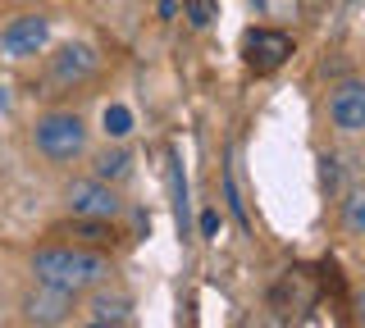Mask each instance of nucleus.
<instances>
[{
  "instance_id": "3",
  "label": "nucleus",
  "mask_w": 365,
  "mask_h": 328,
  "mask_svg": "<svg viewBox=\"0 0 365 328\" xmlns=\"http://www.w3.org/2000/svg\"><path fill=\"white\" fill-rule=\"evenodd\" d=\"M64 201H68V210H73V219H106V223H114L123 214L119 191H114L110 183H101V178H73V183L64 187Z\"/></svg>"
},
{
  "instance_id": "15",
  "label": "nucleus",
  "mask_w": 365,
  "mask_h": 328,
  "mask_svg": "<svg viewBox=\"0 0 365 328\" xmlns=\"http://www.w3.org/2000/svg\"><path fill=\"white\" fill-rule=\"evenodd\" d=\"M182 14H187V23H192V28H210V18H215V0H187V5H182Z\"/></svg>"
},
{
  "instance_id": "1",
  "label": "nucleus",
  "mask_w": 365,
  "mask_h": 328,
  "mask_svg": "<svg viewBox=\"0 0 365 328\" xmlns=\"http://www.w3.org/2000/svg\"><path fill=\"white\" fill-rule=\"evenodd\" d=\"M110 274H114L110 255H101L96 246H41V251H32V278L64 287L73 297L101 287Z\"/></svg>"
},
{
  "instance_id": "13",
  "label": "nucleus",
  "mask_w": 365,
  "mask_h": 328,
  "mask_svg": "<svg viewBox=\"0 0 365 328\" xmlns=\"http://www.w3.org/2000/svg\"><path fill=\"white\" fill-rule=\"evenodd\" d=\"M342 223H347L351 237H365V191H351L342 201Z\"/></svg>"
},
{
  "instance_id": "11",
  "label": "nucleus",
  "mask_w": 365,
  "mask_h": 328,
  "mask_svg": "<svg viewBox=\"0 0 365 328\" xmlns=\"http://www.w3.org/2000/svg\"><path fill=\"white\" fill-rule=\"evenodd\" d=\"M55 233L78 237L83 246H106V242H114V228H110L106 219H73V223H60Z\"/></svg>"
},
{
  "instance_id": "10",
  "label": "nucleus",
  "mask_w": 365,
  "mask_h": 328,
  "mask_svg": "<svg viewBox=\"0 0 365 328\" xmlns=\"http://www.w3.org/2000/svg\"><path fill=\"white\" fill-rule=\"evenodd\" d=\"M133 174V155L123 151V146H106V151L96 155V164H91V178H101V183H123V178Z\"/></svg>"
},
{
  "instance_id": "4",
  "label": "nucleus",
  "mask_w": 365,
  "mask_h": 328,
  "mask_svg": "<svg viewBox=\"0 0 365 328\" xmlns=\"http://www.w3.org/2000/svg\"><path fill=\"white\" fill-rule=\"evenodd\" d=\"M73 305H78V297L73 292H64V287H51V282H37V287L23 297V319L28 324H37V328H60L68 314H73Z\"/></svg>"
},
{
  "instance_id": "9",
  "label": "nucleus",
  "mask_w": 365,
  "mask_h": 328,
  "mask_svg": "<svg viewBox=\"0 0 365 328\" xmlns=\"http://www.w3.org/2000/svg\"><path fill=\"white\" fill-rule=\"evenodd\" d=\"M91 314H96V324L119 328L133 314V297L123 287H106V282H101V287H91Z\"/></svg>"
},
{
  "instance_id": "5",
  "label": "nucleus",
  "mask_w": 365,
  "mask_h": 328,
  "mask_svg": "<svg viewBox=\"0 0 365 328\" xmlns=\"http://www.w3.org/2000/svg\"><path fill=\"white\" fill-rule=\"evenodd\" d=\"M46 41H51V18L46 14H19L14 23L0 28V51L9 60H32V55L46 51Z\"/></svg>"
},
{
  "instance_id": "18",
  "label": "nucleus",
  "mask_w": 365,
  "mask_h": 328,
  "mask_svg": "<svg viewBox=\"0 0 365 328\" xmlns=\"http://www.w3.org/2000/svg\"><path fill=\"white\" fill-rule=\"evenodd\" d=\"M356 319H361V328H365V292L356 297Z\"/></svg>"
},
{
  "instance_id": "19",
  "label": "nucleus",
  "mask_w": 365,
  "mask_h": 328,
  "mask_svg": "<svg viewBox=\"0 0 365 328\" xmlns=\"http://www.w3.org/2000/svg\"><path fill=\"white\" fill-rule=\"evenodd\" d=\"M9 105V92H5V87H0V110H5Z\"/></svg>"
},
{
  "instance_id": "6",
  "label": "nucleus",
  "mask_w": 365,
  "mask_h": 328,
  "mask_svg": "<svg viewBox=\"0 0 365 328\" xmlns=\"http://www.w3.org/2000/svg\"><path fill=\"white\" fill-rule=\"evenodd\" d=\"M329 123L347 137L365 132V78H342L329 92Z\"/></svg>"
},
{
  "instance_id": "20",
  "label": "nucleus",
  "mask_w": 365,
  "mask_h": 328,
  "mask_svg": "<svg viewBox=\"0 0 365 328\" xmlns=\"http://www.w3.org/2000/svg\"><path fill=\"white\" fill-rule=\"evenodd\" d=\"M87 328H114V324H87Z\"/></svg>"
},
{
  "instance_id": "8",
  "label": "nucleus",
  "mask_w": 365,
  "mask_h": 328,
  "mask_svg": "<svg viewBox=\"0 0 365 328\" xmlns=\"http://www.w3.org/2000/svg\"><path fill=\"white\" fill-rule=\"evenodd\" d=\"M247 60H251V69H260V73H274L283 60L292 55V37L288 32H274V28H251L247 32Z\"/></svg>"
},
{
  "instance_id": "17",
  "label": "nucleus",
  "mask_w": 365,
  "mask_h": 328,
  "mask_svg": "<svg viewBox=\"0 0 365 328\" xmlns=\"http://www.w3.org/2000/svg\"><path fill=\"white\" fill-rule=\"evenodd\" d=\"M178 14V0H160V18H174Z\"/></svg>"
},
{
  "instance_id": "2",
  "label": "nucleus",
  "mask_w": 365,
  "mask_h": 328,
  "mask_svg": "<svg viewBox=\"0 0 365 328\" xmlns=\"http://www.w3.org/2000/svg\"><path fill=\"white\" fill-rule=\"evenodd\" d=\"M32 146L37 155H46L51 164H73L78 155L87 151V123L73 115V110H51V115L37 119L32 128Z\"/></svg>"
},
{
  "instance_id": "14",
  "label": "nucleus",
  "mask_w": 365,
  "mask_h": 328,
  "mask_svg": "<svg viewBox=\"0 0 365 328\" xmlns=\"http://www.w3.org/2000/svg\"><path fill=\"white\" fill-rule=\"evenodd\" d=\"M101 123H106V132L114 142L119 137H128L133 132V115H128V105H106V115H101Z\"/></svg>"
},
{
  "instance_id": "16",
  "label": "nucleus",
  "mask_w": 365,
  "mask_h": 328,
  "mask_svg": "<svg viewBox=\"0 0 365 328\" xmlns=\"http://www.w3.org/2000/svg\"><path fill=\"white\" fill-rule=\"evenodd\" d=\"M220 228H224V219H220V210H201V237H220Z\"/></svg>"
},
{
  "instance_id": "12",
  "label": "nucleus",
  "mask_w": 365,
  "mask_h": 328,
  "mask_svg": "<svg viewBox=\"0 0 365 328\" xmlns=\"http://www.w3.org/2000/svg\"><path fill=\"white\" fill-rule=\"evenodd\" d=\"M224 206H228V214H233V223H237V228L251 233V214H247V206H242V191H237L233 164H224Z\"/></svg>"
},
{
  "instance_id": "21",
  "label": "nucleus",
  "mask_w": 365,
  "mask_h": 328,
  "mask_svg": "<svg viewBox=\"0 0 365 328\" xmlns=\"http://www.w3.org/2000/svg\"><path fill=\"white\" fill-rule=\"evenodd\" d=\"M0 310H5V305H0Z\"/></svg>"
},
{
  "instance_id": "7",
  "label": "nucleus",
  "mask_w": 365,
  "mask_h": 328,
  "mask_svg": "<svg viewBox=\"0 0 365 328\" xmlns=\"http://www.w3.org/2000/svg\"><path fill=\"white\" fill-rule=\"evenodd\" d=\"M96 69H101V55L87 41H68V46L51 55V83H60V87L87 83V78H96Z\"/></svg>"
}]
</instances>
